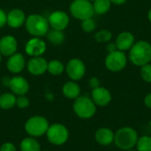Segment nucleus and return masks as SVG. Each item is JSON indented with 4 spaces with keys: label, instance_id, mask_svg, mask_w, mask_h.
<instances>
[{
    "label": "nucleus",
    "instance_id": "dca6fc26",
    "mask_svg": "<svg viewBox=\"0 0 151 151\" xmlns=\"http://www.w3.org/2000/svg\"><path fill=\"white\" fill-rule=\"evenodd\" d=\"M135 42L134 36L130 32H122L116 38V45L119 50L126 51L132 48L134 43Z\"/></svg>",
    "mask_w": 151,
    "mask_h": 151
},
{
    "label": "nucleus",
    "instance_id": "a19ab883",
    "mask_svg": "<svg viewBox=\"0 0 151 151\" xmlns=\"http://www.w3.org/2000/svg\"><path fill=\"white\" fill-rule=\"evenodd\" d=\"M44 151H50V150H44Z\"/></svg>",
    "mask_w": 151,
    "mask_h": 151
},
{
    "label": "nucleus",
    "instance_id": "bb28decb",
    "mask_svg": "<svg viewBox=\"0 0 151 151\" xmlns=\"http://www.w3.org/2000/svg\"><path fill=\"white\" fill-rule=\"evenodd\" d=\"M111 37H112L111 32L107 29L100 30L95 35V39L98 42H108L111 41Z\"/></svg>",
    "mask_w": 151,
    "mask_h": 151
},
{
    "label": "nucleus",
    "instance_id": "a878e982",
    "mask_svg": "<svg viewBox=\"0 0 151 151\" xmlns=\"http://www.w3.org/2000/svg\"><path fill=\"white\" fill-rule=\"evenodd\" d=\"M136 147L137 151H151V137L148 135L142 136L138 139Z\"/></svg>",
    "mask_w": 151,
    "mask_h": 151
},
{
    "label": "nucleus",
    "instance_id": "ea45409f",
    "mask_svg": "<svg viewBox=\"0 0 151 151\" xmlns=\"http://www.w3.org/2000/svg\"><path fill=\"white\" fill-rule=\"evenodd\" d=\"M88 1H90V2H92V1H94V0H88Z\"/></svg>",
    "mask_w": 151,
    "mask_h": 151
},
{
    "label": "nucleus",
    "instance_id": "393cba45",
    "mask_svg": "<svg viewBox=\"0 0 151 151\" xmlns=\"http://www.w3.org/2000/svg\"><path fill=\"white\" fill-rule=\"evenodd\" d=\"M65 70V66L62 62L58 60H52L48 63L47 71L52 75H60L63 73Z\"/></svg>",
    "mask_w": 151,
    "mask_h": 151
},
{
    "label": "nucleus",
    "instance_id": "39448f33",
    "mask_svg": "<svg viewBox=\"0 0 151 151\" xmlns=\"http://www.w3.org/2000/svg\"><path fill=\"white\" fill-rule=\"evenodd\" d=\"M74 113L81 119H88L92 118L96 111V105L88 96H79L74 99L73 105Z\"/></svg>",
    "mask_w": 151,
    "mask_h": 151
},
{
    "label": "nucleus",
    "instance_id": "4468645a",
    "mask_svg": "<svg viewBox=\"0 0 151 151\" xmlns=\"http://www.w3.org/2000/svg\"><path fill=\"white\" fill-rule=\"evenodd\" d=\"M91 96H92V100L96 104V105L105 106L109 104L110 102L111 101V92L107 88L101 86L92 89Z\"/></svg>",
    "mask_w": 151,
    "mask_h": 151
},
{
    "label": "nucleus",
    "instance_id": "6e6552de",
    "mask_svg": "<svg viewBox=\"0 0 151 151\" xmlns=\"http://www.w3.org/2000/svg\"><path fill=\"white\" fill-rule=\"evenodd\" d=\"M127 63V58L125 51L115 50L113 52L108 53L105 58V66L106 68L113 73L119 72L123 70Z\"/></svg>",
    "mask_w": 151,
    "mask_h": 151
},
{
    "label": "nucleus",
    "instance_id": "58836bf2",
    "mask_svg": "<svg viewBox=\"0 0 151 151\" xmlns=\"http://www.w3.org/2000/svg\"><path fill=\"white\" fill-rule=\"evenodd\" d=\"M127 151H135V150H127Z\"/></svg>",
    "mask_w": 151,
    "mask_h": 151
},
{
    "label": "nucleus",
    "instance_id": "f3484780",
    "mask_svg": "<svg viewBox=\"0 0 151 151\" xmlns=\"http://www.w3.org/2000/svg\"><path fill=\"white\" fill-rule=\"evenodd\" d=\"M26 62H25V58L21 54L19 53H14L13 55L10 56L6 66L7 69L12 73H20L24 67H25Z\"/></svg>",
    "mask_w": 151,
    "mask_h": 151
},
{
    "label": "nucleus",
    "instance_id": "423d86ee",
    "mask_svg": "<svg viewBox=\"0 0 151 151\" xmlns=\"http://www.w3.org/2000/svg\"><path fill=\"white\" fill-rule=\"evenodd\" d=\"M45 135L50 143L55 146H61L68 141L69 131L65 125L61 123H53L50 125Z\"/></svg>",
    "mask_w": 151,
    "mask_h": 151
},
{
    "label": "nucleus",
    "instance_id": "f03ea898",
    "mask_svg": "<svg viewBox=\"0 0 151 151\" xmlns=\"http://www.w3.org/2000/svg\"><path fill=\"white\" fill-rule=\"evenodd\" d=\"M50 123L48 119L41 115H35L30 117L25 123L24 129L28 136L38 138L42 135H45Z\"/></svg>",
    "mask_w": 151,
    "mask_h": 151
},
{
    "label": "nucleus",
    "instance_id": "f257e3e1",
    "mask_svg": "<svg viewBox=\"0 0 151 151\" xmlns=\"http://www.w3.org/2000/svg\"><path fill=\"white\" fill-rule=\"evenodd\" d=\"M129 60L136 66H143L151 61V44L144 40L134 43L129 52Z\"/></svg>",
    "mask_w": 151,
    "mask_h": 151
},
{
    "label": "nucleus",
    "instance_id": "f8f14e48",
    "mask_svg": "<svg viewBox=\"0 0 151 151\" xmlns=\"http://www.w3.org/2000/svg\"><path fill=\"white\" fill-rule=\"evenodd\" d=\"M9 88L15 96H25L28 90H29V84L28 81L21 77V76H16L12 78L9 81Z\"/></svg>",
    "mask_w": 151,
    "mask_h": 151
},
{
    "label": "nucleus",
    "instance_id": "79ce46f5",
    "mask_svg": "<svg viewBox=\"0 0 151 151\" xmlns=\"http://www.w3.org/2000/svg\"><path fill=\"white\" fill-rule=\"evenodd\" d=\"M150 125H151V122H150Z\"/></svg>",
    "mask_w": 151,
    "mask_h": 151
},
{
    "label": "nucleus",
    "instance_id": "4be33fe9",
    "mask_svg": "<svg viewBox=\"0 0 151 151\" xmlns=\"http://www.w3.org/2000/svg\"><path fill=\"white\" fill-rule=\"evenodd\" d=\"M17 96L13 93H4L0 96V108L8 111L16 106Z\"/></svg>",
    "mask_w": 151,
    "mask_h": 151
},
{
    "label": "nucleus",
    "instance_id": "cd10ccee",
    "mask_svg": "<svg viewBox=\"0 0 151 151\" xmlns=\"http://www.w3.org/2000/svg\"><path fill=\"white\" fill-rule=\"evenodd\" d=\"M96 27V23L93 18H88L81 20V27L85 32L90 33L95 30Z\"/></svg>",
    "mask_w": 151,
    "mask_h": 151
},
{
    "label": "nucleus",
    "instance_id": "1a4fd4ad",
    "mask_svg": "<svg viewBox=\"0 0 151 151\" xmlns=\"http://www.w3.org/2000/svg\"><path fill=\"white\" fill-rule=\"evenodd\" d=\"M66 73L69 78L73 81H77L81 80L85 73H86V66L83 61L79 58H73L68 61L66 65Z\"/></svg>",
    "mask_w": 151,
    "mask_h": 151
},
{
    "label": "nucleus",
    "instance_id": "9b49d317",
    "mask_svg": "<svg viewBox=\"0 0 151 151\" xmlns=\"http://www.w3.org/2000/svg\"><path fill=\"white\" fill-rule=\"evenodd\" d=\"M25 50L31 57H41L46 50V43L40 37H34L27 42Z\"/></svg>",
    "mask_w": 151,
    "mask_h": 151
},
{
    "label": "nucleus",
    "instance_id": "6ab92c4d",
    "mask_svg": "<svg viewBox=\"0 0 151 151\" xmlns=\"http://www.w3.org/2000/svg\"><path fill=\"white\" fill-rule=\"evenodd\" d=\"M95 138L97 143H99L100 145L108 146L112 142H114V134L111 129L106 127H102L96 132Z\"/></svg>",
    "mask_w": 151,
    "mask_h": 151
},
{
    "label": "nucleus",
    "instance_id": "a211bd4d",
    "mask_svg": "<svg viewBox=\"0 0 151 151\" xmlns=\"http://www.w3.org/2000/svg\"><path fill=\"white\" fill-rule=\"evenodd\" d=\"M26 22V17L23 11L13 9L7 14V24L13 28L21 27Z\"/></svg>",
    "mask_w": 151,
    "mask_h": 151
},
{
    "label": "nucleus",
    "instance_id": "7c9ffc66",
    "mask_svg": "<svg viewBox=\"0 0 151 151\" xmlns=\"http://www.w3.org/2000/svg\"><path fill=\"white\" fill-rule=\"evenodd\" d=\"M0 151H17V148L12 142H7L1 145Z\"/></svg>",
    "mask_w": 151,
    "mask_h": 151
},
{
    "label": "nucleus",
    "instance_id": "20e7f679",
    "mask_svg": "<svg viewBox=\"0 0 151 151\" xmlns=\"http://www.w3.org/2000/svg\"><path fill=\"white\" fill-rule=\"evenodd\" d=\"M27 31L35 37L46 35L49 31V21L46 18L39 14H31L26 19Z\"/></svg>",
    "mask_w": 151,
    "mask_h": 151
},
{
    "label": "nucleus",
    "instance_id": "f704fd0d",
    "mask_svg": "<svg viewBox=\"0 0 151 151\" xmlns=\"http://www.w3.org/2000/svg\"><path fill=\"white\" fill-rule=\"evenodd\" d=\"M144 104L145 105L151 109V93L150 94H148L146 96H145V99H144Z\"/></svg>",
    "mask_w": 151,
    "mask_h": 151
},
{
    "label": "nucleus",
    "instance_id": "ddd939ff",
    "mask_svg": "<svg viewBox=\"0 0 151 151\" xmlns=\"http://www.w3.org/2000/svg\"><path fill=\"white\" fill-rule=\"evenodd\" d=\"M48 68V62L42 57H34L27 63L28 72L35 76L43 74Z\"/></svg>",
    "mask_w": 151,
    "mask_h": 151
},
{
    "label": "nucleus",
    "instance_id": "aec40b11",
    "mask_svg": "<svg viewBox=\"0 0 151 151\" xmlns=\"http://www.w3.org/2000/svg\"><path fill=\"white\" fill-rule=\"evenodd\" d=\"M62 92L66 98L76 99L81 95L80 86L73 81H67L62 88Z\"/></svg>",
    "mask_w": 151,
    "mask_h": 151
},
{
    "label": "nucleus",
    "instance_id": "b1692460",
    "mask_svg": "<svg viewBox=\"0 0 151 151\" xmlns=\"http://www.w3.org/2000/svg\"><path fill=\"white\" fill-rule=\"evenodd\" d=\"M47 37H48L49 41L54 45H59L65 40V35L63 34V32L60 30L53 29V28H52V30L48 31Z\"/></svg>",
    "mask_w": 151,
    "mask_h": 151
},
{
    "label": "nucleus",
    "instance_id": "e433bc0d",
    "mask_svg": "<svg viewBox=\"0 0 151 151\" xmlns=\"http://www.w3.org/2000/svg\"><path fill=\"white\" fill-rule=\"evenodd\" d=\"M148 19H149V20L150 21V23H151V8L150 9L149 12H148Z\"/></svg>",
    "mask_w": 151,
    "mask_h": 151
},
{
    "label": "nucleus",
    "instance_id": "5701e85b",
    "mask_svg": "<svg viewBox=\"0 0 151 151\" xmlns=\"http://www.w3.org/2000/svg\"><path fill=\"white\" fill-rule=\"evenodd\" d=\"M92 4L95 13L99 15L107 13L111 7V0H94Z\"/></svg>",
    "mask_w": 151,
    "mask_h": 151
},
{
    "label": "nucleus",
    "instance_id": "c756f323",
    "mask_svg": "<svg viewBox=\"0 0 151 151\" xmlns=\"http://www.w3.org/2000/svg\"><path fill=\"white\" fill-rule=\"evenodd\" d=\"M29 99L26 96H19L16 99V106L19 109H26L29 106Z\"/></svg>",
    "mask_w": 151,
    "mask_h": 151
},
{
    "label": "nucleus",
    "instance_id": "4c0bfd02",
    "mask_svg": "<svg viewBox=\"0 0 151 151\" xmlns=\"http://www.w3.org/2000/svg\"><path fill=\"white\" fill-rule=\"evenodd\" d=\"M1 60H2V54L0 53V62H1Z\"/></svg>",
    "mask_w": 151,
    "mask_h": 151
},
{
    "label": "nucleus",
    "instance_id": "72a5a7b5",
    "mask_svg": "<svg viewBox=\"0 0 151 151\" xmlns=\"http://www.w3.org/2000/svg\"><path fill=\"white\" fill-rule=\"evenodd\" d=\"M106 49H107V50H108L109 53H110V52H113V51H115V50H118L117 45H116L115 42H109V43L107 44Z\"/></svg>",
    "mask_w": 151,
    "mask_h": 151
},
{
    "label": "nucleus",
    "instance_id": "7ed1b4c3",
    "mask_svg": "<svg viewBox=\"0 0 151 151\" xmlns=\"http://www.w3.org/2000/svg\"><path fill=\"white\" fill-rule=\"evenodd\" d=\"M138 141V134L132 127H122L114 134V142L118 148L129 150L134 148Z\"/></svg>",
    "mask_w": 151,
    "mask_h": 151
},
{
    "label": "nucleus",
    "instance_id": "c9c22d12",
    "mask_svg": "<svg viewBox=\"0 0 151 151\" xmlns=\"http://www.w3.org/2000/svg\"><path fill=\"white\" fill-rule=\"evenodd\" d=\"M127 0H111V4H118V5H120V4H123L127 2Z\"/></svg>",
    "mask_w": 151,
    "mask_h": 151
},
{
    "label": "nucleus",
    "instance_id": "9d476101",
    "mask_svg": "<svg viewBox=\"0 0 151 151\" xmlns=\"http://www.w3.org/2000/svg\"><path fill=\"white\" fill-rule=\"evenodd\" d=\"M48 21L53 29L63 31L69 24V17L65 12L56 11L50 15Z\"/></svg>",
    "mask_w": 151,
    "mask_h": 151
},
{
    "label": "nucleus",
    "instance_id": "2eb2a0df",
    "mask_svg": "<svg viewBox=\"0 0 151 151\" xmlns=\"http://www.w3.org/2000/svg\"><path fill=\"white\" fill-rule=\"evenodd\" d=\"M18 43L16 39L12 35H5L0 39V53L4 56L10 57L17 50Z\"/></svg>",
    "mask_w": 151,
    "mask_h": 151
},
{
    "label": "nucleus",
    "instance_id": "473e14b6",
    "mask_svg": "<svg viewBox=\"0 0 151 151\" xmlns=\"http://www.w3.org/2000/svg\"><path fill=\"white\" fill-rule=\"evenodd\" d=\"M7 23V14L0 9V28L3 27Z\"/></svg>",
    "mask_w": 151,
    "mask_h": 151
},
{
    "label": "nucleus",
    "instance_id": "0eeeda50",
    "mask_svg": "<svg viewBox=\"0 0 151 151\" xmlns=\"http://www.w3.org/2000/svg\"><path fill=\"white\" fill-rule=\"evenodd\" d=\"M71 14L78 19L83 20L92 18L95 14L93 4L88 0H74L70 4Z\"/></svg>",
    "mask_w": 151,
    "mask_h": 151
},
{
    "label": "nucleus",
    "instance_id": "2f4dec72",
    "mask_svg": "<svg viewBox=\"0 0 151 151\" xmlns=\"http://www.w3.org/2000/svg\"><path fill=\"white\" fill-rule=\"evenodd\" d=\"M88 85L91 88H96L98 87H100V81L98 78L96 77H92L89 81H88Z\"/></svg>",
    "mask_w": 151,
    "mask_h": 151
},
{
    "label": "nucleus",
    "instance_id": "412c9836",
    "mask_svg": "<svg viewBox=\"0 0 151 151\" xmlns=\"http://www.w3.org/2000/svg\"><path fill=\"white\" fill-rule=\"evenodd\" d=\"M20 151H42L40 142L36 138L27 136L24 138L19 143Z\"/></svg>",
    "mask_w": 151,
    "mask_h": 151
},
{
    "label": "nucleus",
    "instance_id": "c85d7f7f",
    "mask_svg": "<svg viewBox=\"0 0 151 151\" xmlns=\"http://www.w3.org/2000/svg\"><path fill=\"white\" fill-rule=\"evenodd\" d=\"M141 76L143 81L151 83V64H147L141 68Z\"/></svg>",
    "mask_w": 151,
    "mask_h": 151
}]
</instances>
